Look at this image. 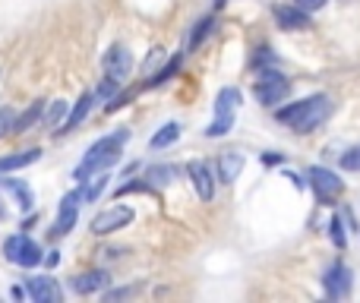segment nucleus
<instances>
[{"label":"nucleus","instance_id":"obj_1","mask_svg":"<svg viewBox=\"0 0 360 303\" xmlns=\"http://www.w3.org/2000/svg\"><path fill=\"white\" fill-rule=\"evenodd\" d=\"M332 114V98L329 95H310V98H300V101H291V105L278 108L275 117L281 124H288L294 133H313L316 127H323Z\"/></svg>","mask_w":360,"mask_h":303},{"label":"nucleus","instance_id":"obj_2","mask_svg":"<svg viewBox=\"0 0 360 303\" xmlns=\"http://www.w3.org/2000/svg\"><path fill=\"white\" fill-rule=\"evenodd\" d=\"M127 139H130V130H117V133H111V136H101L98 143L86 152V158L79 161V167L73 171V180H86V177H92V174L108 171L111 165H117L120 149H124Z\"/></svg>","mask_w":360,"mask_h":303},{"label":"nucleus","instance_id":"obj_3","mask_svg":"<svg viewBox=\"0 0 360 303\" xmlns=\"http://www.w3.org/2000/svg\"><path fill=\"white\" fill-rule=\"evenodd\" d=\"M240 101H243L240 89H234V86L221 89V92L215 95V117L205 127V136L218 139V136H224V133H231V127H234V111L240 108Z\"/></svg>","mask_w":360,"mask_h":303},{"label":"nucleus","instance_id":"obj_4","mask_svg":"<svg viewBox=\"0 0 360 303\" xmlns=\"http://www.w3.org/2000/svg\"><path fill=\"white\" fill-rule=\"evenodd\" d=\"M253 92L262 108H272V105H278V101H285V95L291 92V82H288V76H281L278 70H262Z\"/></svg>","mask_w":360,"mask_h":303},{"label":"nucleus","instance_id":"obj_5","mask_svg":"<svg viewBox=\"0 0 360 303\" xmlns=\"http://www.w3.org/2000/svg\"><path fill=\"white\" fill-rule=\"evenodd\" d=\"M4 256L22 269H35L44 253H41V247H38L35 240H29L25 234H13L4 240Z\"/></svg>","mask_w":360,"mask_h":303},{"label":"nucleus","instance_id":"obj_6","mask_svg":"<svg viewBox=\"0 0 360 303\" xmlns=\"http://www.w3.org/2000/svg\"><path fill=\"white\" fill-rule=\"evenodd\" d=\"M310 186H313V193H316L319 202L332 205V199L342 196L345 180L338 177L335 171H329V167H316V165H313L310 167Z\"/></svg>","mask_w":360,"mask_h":303},{"label":"nucleus","instance_id":"obj_7","mask_svg":"<svg viewBox=\"0 0 360 303\" xmlns=\"http://www.w3.org/2000/svg\"><path fill=\"white\" fill-rule=\"evenodd\" d=\"M130 221H133V209H130V205H111V209L98 212V215L92 218V234H98V237L114 234V231L127 228Z\"/></svg>","mask_w":360,"mask_h":303},{"label":"nucleus","instance_id":"obj_8","mask_svg":"<svg viewBox=\"0 0 360 303\" xmlns=\"http://www.w3.org/2000/svg\"><path fill=\"white\" fill-rule=\"evenodd\" d=\"M79 190H73V193H67V196L60 199V212H57V221L51 224V237H67L70 231L76 228V215H79Z\"/></svg>","mask_w":360,"mask_h":303},{"label":"nucleus","instance_id":"obj_9","mask_svg":"<svg viewBox=\"0 0 360 303\" xmlns=\"http://www.w3.org/2000/svg\"><path fill=\"white\" fill-rule=\"evenodd\" d=\"M323 285H326V294H329L332 300L348 297V294H351V269L345 266V262H335V266L326 272Z\"/></svg>","mask_w":360,"mask_h":303},{"label":"nucleus","instance_id":"obj_10","mask_svg":"<svg viewBox=\"0 0 360 303\" xmlns=\"http://www.w3.org/2000/svg\"><path fill=\"white\" fill-rule=\"evenodd\" d=\"M130 70H133V57H130V51H127L124 44H114V48L105 54V73L111 76V79L124 82L127 76H130Z\"/></svg>","mask_w":360,"mask_h":303},{"label":"nucleus","instance_id":"obj_11","mask_svg":"<svg viewBox=\"0 0 360 303\" xmlns=\"http://www.w3.org/2000/svg\"><path fill=\"white\" fill-rule=\"evenodd\" d=\"M275 25H278V29H288V32L310 29V13L294 6V4H281V6H275Z\"/></svg>","mask_w":360,"mask_h":303},{"label":"nucleus","instance_id":"obj_12","mask_svg":"<svg viewBox=\"0 0 360 303\" xmlns=\"http://www.w3.org/2000/svg\"><path fill=\"white\" fill-rule=\"evenodd\" d=\"M186 174H190V180H193V186H196L199 199H202V202H209V199L215 196V174H212V167L205 165V161H190Z\"/></svg>","mask_w":360,"mask_h":303},{"label":"nucleus","instance_id":"obj_13","mask_svg":"<svg viewBox=\"0 0 360 303\" xmlns=\"http://www.w3.org/2000/svg\"><path fill=\"white\" fill-rule=\"evenodd\" d=\"M25 294L38 303H57L63 297V291L57 288L54 278H29L25 281Z\"/></svg>","mask_w":360,"mask_h":303},{"label":"nucleus","instance_id":"obj_14","mask_svg":"<svg viewBox=\"0 0 360 303\" xmlns=\"http://www.w3.org/2000/svg\"><path fill=\"white\" fill-rule=\"evenodd\" d=\"M92 108H95V92H82L79 95V101H76V108L73 111H67V117H63V127L57 130V136H63V133H70V130H76V127L82 124V120L92 114Z\"/></svg>","mask_w":360,"mask_h":303},{"label":"nucleus","instance_id":"obj_15","mask_svg":"<svg viewBox=\"0 0 360 303\" xmlns=\"http://www.w3.org/2000/svg\"><path fill=\"white\" fill-rule=\"evenodd\" d=\"M70 285H73V291H76V294H98L101 288L108 285V272H105V269H92V272L76 275V278L70 281Z\"/></svg>","mask_w":360,"mask_h":303},{"label":"nucleus","instance_id":"obj_16","mask_svg":"<svg viewBox=\"0 0 360 303\" xmlns=\"http://www.w3.org/2000/svg\"><path fill=\"white\" fill-rule=\"evenodd\" d=\"M41 111H44V98H38V101H32L29 108H25L22 114H16L13 117V127H10V133L13 136H19V133H29L32 127L41 120Z\"/></svg>","mask_w":360,"mask_h":303},{"label":"nucleus","instance_id":"obj_17","mask_svg":"<svg viewBox=\"0 0 360 303\" xmlns=\"http://www.w3.org/2000/svg\"><path fill=\"white\" fill-rule=\"evenodd\" d=\"M215 167H218V180H221V183H234L243 171V155L240 152H224Z\"/></svg>","mask_w":360,"mask_h":303},{"label":"nucleus","instance_id":"obj_18","mask_svg":"<svg viewBox=\"0 0 360 303\" xmlns=\"http://www.w3.org/2000/svg\"><path fill=\"white\" fill-rule=\"evenodd\" d=\"M41 158V149H22V152H13L0 158V174H10V171H22V167L35 165Z\"/></svg>","mask_w":360,"mask_h":303},{"label":"nucleus","instance_id":"obj_19","mask_svg":"<svg viewBox=\"0 0 360 303\" xmlns=\"http://www.w3.org/2000/svg\"><path fill=\"white\" fill-rule=\"evenodd\" d=\"M79 183H82V190H79V199H82V202H95V199L105 193V186H108V174L98 171V174H92V177L79 180Z\"/></svg>","mask_w":360,"mask_h":303},{"label":"nucleus","instance_id":"obj_20","mask_svg":"<svg viewBox=\"0 0 360 303\" xmlns=\"http://www.w3.org/2000/svg\"><path fill=\"white\" fill-rule=\"evenodd\" d=\"M174 174H177V167L155 165V167H149V171H146V183H149V190H162V186H168L171 180H174Z\"/></svg>","mask_w":360,"mask_h":303},{"label":"nucleus","instance_id":"obj_21","mask_svg":"<svg viewBox=\"0 0 360 303\" xmlns=\"http://www.w3.org/2000/svg\"><path fill=\"white\" fill-rule=\"evenodd\" d=\"M67 111H70V108H67V101H63V98L51 101V105L41 111V124L44 127H60L63 117H67Z\"/></svg>","mask_w":360,"mask_h":303},{"label":"nucleus","instance_id":"obj_22","mask_svg":"<svg viewBox=\"0 0 360 303\" xmlns=\"http://www.w3.org/2000/svg\"><path fill=\"white\" fill-rule=\"evenodd\" d=\"M180 139V124H165L162 130L155 133V136H152V149H168V146H174Z\"/></svg>","mask_w":360,"mask_h":303},{"label":"nucleus","instance_id":"obj_23","mask_svg":"<svg viewBox=\"0 0 360 303\" xmlns=\"http://www.w3.org/2000/svg\"><path fill=\"white\" fill-rule=\"evenodd\" d=\"M212 29H215V19H212V16L199 19V22H196V29H193V35H190V38H186V51H196V48H199V44H202V41H205V35H209V32H212Z\"/></svg>","mask_w":360,"mask_h":303},{"label":"nucleus","instance_id":"obj_24","mask_svg":"<svg viewBox=\"0 0 360 303\" xmlns=\"http://www.w3.org/2000/svg\"><path fill=\"white\" fill-rule=\"evenodd\" d=\"M329 237H332V243H335L338 250L348 247V231H345L342 215H332V221H329Z\"/></svg>","mask_w":360,"mask_h":303},{"label":"nucleus","instance_id":"obj_25","mask_svg":"<svg viewBox=\"0 0 360 303\" xmlns=\"http://www.w3.org/2000/svg\"><path fill=\"white\" fill-rule=\"evenodd\" d=\"M177 70H180V57H171V60L165 63V67L158 70V73H155V76H152V79H149V86H162V82H168L171 76L177 73Z\"/></svg>","mask_w":360,"mask_h":303},{"label":"nucleus","instance_id":"obj_26","mask_svg":"<svg viewBox=\"0 0 360 303\" xmlns=\"http://www.w3.org/2000/svg\"><path fill=\"white\" fill-rule=\"evenodd\" d=\"M6 186H10V190L19 196V209H22V212H29V209H32V202H35V199H32V190H29V186H25V183H19V180H10V183H6Z\"/></svg>","mask_w":360,"mask_h":303},{"label":"nucleus","instance_id":"obj_27","mask_svg":"<svg viewBox=\"0 0 360 303\" xmlns=\"http://www.w3.org/2000/svg\"><path fill=\"white\" fill-rule=\"evenodd\" d=\"M117 86H120L117 79H111V76H105V82H101V86L95 89V98H114V95H117Z\"/></svg>","mask_w":360,"mask_h":303},{"label":"nucleus","instance_id":"obj_28","mask_svg":"<svg viewBox=\"0 0 360 303\" xmlns=\"http://www.w3.org/2000/svg\"><path fill=\"white\" fill-rule=\"evenodd\" d=\"M13 117H16V111L13 108H0V136H10V127H13Z\"/></svg>","mask_w":360,"mask_h":303},{"label":"nucleus","instance_id":"obj_29","mask_svg":"<svg viewBox=\"0 0 360 303\" xmlns=\"http://www.w3.org/2000/svg\"><path fill=\"white\" fill-rule=\"evenodd\" d=\"M342 167L345 171H360V149H348L342 155Z\"/></svg>","mask_w":360,"mask_h":303},{"label":"nucleus","instance_id":"obj_30","mask_svg":"<svg viewBox=\"0 0 360 303\" xmlns=\"http://www.w3.org/2000/svg\"><path fill=\"white\" fill-rule=\"evenodd\" d=\"M133 294H136V288H120V291H111V294H105V300H108V303H114V300L133 297Z\"/></svg>","mask_w":360,"mask_h":303},{"label":"nucleus","instance_id":"obj_31","mask_svg":"<svg viewBox=\"0 0 360 303\" xmlns=\"http://www.w3.org/2000/svg\"><path fill=\"white\" fill-rule=\"evenodd\" d=\"M294 6H300V10L313 13V10H323V6H326V0H294Z\"/></svg>","mask_w":360,"mask_h":303},{"label":"nucleus","instance_id":"obj_32","mask_svg":"<svg viewBox=\"0 0 360 303\" xmlns=\"http://www.w3.org/2000/svg\"><path fill=\"white\" fill-rule=\"evenodd\" d=\"M281 161H285V158H281V155L278 152H262V165H269V167H275V165H281Z\"/></svg>","mask_w":360,"mask_h":303},{"label":"nucleus","instance_id":"obj_33","mask_svg":"<svg viewBox=\"0 0 360 303\" xmlns=\"http://www.w3.org/2000/svg\"><path fill=\"white\" fill-rule=\"evenodd\" d=\"M41 262H44V266H48V269H54L57 262H60V256H57V250H51L48 256H41Z\"/></svg>","mask_w":360,"mask_h":303},{"label":"nucleus","instance_id":"obj_34","mask_svg":"<svg viewBox=\"0 0 360 303\" xmlns=\"http://www.w3.org/2000/svg\"><path fill=\"white\" fill-rule=\"evenodd\" d=\"M224 4H228V0H215V10H221V6H224Z\"/></svg>","mask_w":360,"mask_h":303}]
</instances>
